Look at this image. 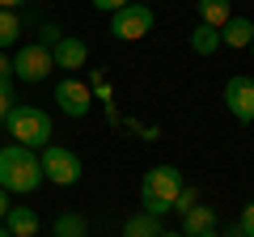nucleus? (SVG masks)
<instances>
[{
  "instance_id": "1",
  "label": "nucleus",
  "mask_w": 254,
  "mask_h": 237,
  "mask_svg": "<svg viewBox=\"0 0 254 237\" xmlns=\"http://www.w3.org/2000/svg\"><path fill=\"white\" fill-rule=\"evenodd\" d=\"M38 182H43V165H38L34 148H21V144L0 148V191L30 195V191H38Z\"/></svg>"
},
{
  "instance_id": "2",
  "label": "nucleus",
  "mask_w": 254,
  "mask_h": 237,
  "mask_svg": "<svg viewBox=\"0 0 254 237\" xmlns=\"http://www.w3.org/2000/svg\"><path fill=\"white\" fill-rule=\"evenodd\" d=\"M4 127H9V136H13V144H21V148H47L51 144V136H55V123H51V115H47L43 106H34V102H17V106L9 110V118H4Z\"/></svg>"
},
{
  "instance_id": "3",
  "label": "nucleus",
  "mask_w": 254,
  "mask_h": 237,
  "mask_svg": "<svg viewBox=\"0 0 254 237\" xmlns=\"http://www.w3.org/2000/svg\"><path fill=\"white\" fill-rule=\"evenodd\" d=\"M182 170L178 165H153V170L144 174V182H140V203H144V212H153V216H165V212L174 208V199H178L182 191Z\"/></svg>"
},
{
  "instance_id": "4",
  "label": "nucleus",
  "mask_w": 254,
  "mask_h": 237,
  "mask_svg": "<svg viewBox=\"0 0 254 237\" xmlns=\"http://www.w3.org/2000/svg\"><path fill=\"white\" fill-rule=\"evenodd\" d=\"M38 165H43V178L55 182V186H72V182H81V174H85L81 157L72 148H64V144H47L43 157H38Z\"/></svg>"
},
{
  "instance_id": "5",
  "label": "nucleus",
  "mask_w": 254,
  "mask_h": 237,
  "mask_svg": "<svg viewBox=\"0 0 254 237\" xmlns=\"http://www.w3.org/2000/svg\"><path fill=\"white\" fill-rule=\"evenodd\" d=\"M51 72H55L51 47H43V43H21L17 47V55H13V76H17V81L38 85V81H47Z\"/></svg>"
},
{
  "instance_id": "6",
  "label": "nucleus",
  "mask_w": 254,
  "mask_h": 237,
  "mask_svg": "<svg viewBox=\"0 0 254 237\" xmlns=\"http://www.w3.org/2000/svg\"><path fill=\"white\" fill-rule=\"evenodd\" d=\"M153 26H157V17H153V9L148 4H123L119 13H110V34L119 38V43H136V38H144V34H153Z\"/></svg>"
},
{
  "instance_id": "7",
  "label": "nucleus",
  "mask_w": 254,
  "mask_h": 237,
  "mask_svg": "<svg viewBox=\"0 0 254 237\" xmlns=\"http://www.w3.org/2000/svg\"><path fill=\"white\" fill-rule=\"evenodd\" d=\"M225 110L233 115V123H242V127L254 123V76L237 72V76L225 81Z\"/></svg>"
},
{
  "instance_id": "8",
  "label": "nucleus",
  "mask_w": 254,
  "mask_h": 237,
  "mask_svg": "<svg viewBox=\"0 0 254 237\" xmlns=\"http://www.w3.org/2000/svg\"><path fill=\"white\" fill-rule=\"evenodd\" d=\"M55 102H60L64 115L85 118L93 110V89H89V81H81V76H64V81L55 85Z\"/></svg>"
},
{
  "instance_id": "9",
  "label": "nucleus",
  "mask_w": 254,
  "mask_h": 237,
  "mask_svg": "<svg viewBox=\"0 0 254 237\" xmlns=\"http://www.w3.org/2000/svg\"><path fill=\"white\" fill-rule=\"evenodd\" d=\"M51 59H55V68H64V72H81L85 64H89V43L85 38H76V34H64L60 43L51 47Z\"/></svg>"
},
{
  "instance_id": "10",
  "label": "nucleus",
  "mask_w": 254,
  "mask_h": 237,
  "mask_svg": "<svg viewBox=\"0 0 254 237\" xmlns=\"http://www.w3.org/2000/svg\"><path fill=\"white\" fill-rule=\"evenodd\" d=\"M212 229H216V208L212 203H195V208L182 212V229H178L182 237H203Z\"/></svg>"
},
{
  "instance_id": "11",
  "label": "nucleus",
  "mask_w": 254,
  "mask_h": 237,
  "mask_svg": "<svg viewBox=\"0 0 254 237\" xmlns=\"http://www.w3.org/2000/svg\"><path fill=\"white\" fill-rule=\"evenodd\" d=\"M4 229H9L13 237H38V212L26 208V203H13V208L4 212Z\"/></svg>"
},
{
  "instance_id": "12",
  "label": "nucleus",
  "mask_w": 254,
  "mask_h": 237,
  "mask_svg": "<svg viewBox=\"0 0 254 237\" xmlns=\"http://www.w3.org/2000/svg\"><path fill=\"white\" fill-rule=\"evenodd\" d=\"M220 43L233 47V51H246V47L254 43V21L250 17H229L225 26H220Z\"/></svg>"
},
{
  "instance_id": "13",
  "label": "nucleus",
  "mask_w": 254,
  "mask_h": 237,
  "mask_svg": "<svg viewBox=\"0 0 254 237\" xmlns=\"http://www.w3.org/2000/svg\"><path fill=\"white\" fill-rule=\"evenodd\" d=\"M161 233H165V225L153 212H136V216L123 225V237H161Z\"/></svg>"
},
{
  "instance_id": "14",
  "label": "nucleus",
  "mask_w": 254,
  "mask_h": 237,
  "mask_svg": "<svg viewBox=\"0 0 254 237\" xmlns=\"http://www.w3.org/2000/svg\"><path fill=\"white\" fill-rule=\"evenodd\" d=\"M199 4V21L212 30H220L229 17H233V0H195Z\"/></svg>"
},
{
  "instance_id": "15",
  "label": "nucleus",
  "mask_w": 254,
  "mask_h": 237,
  "mask_svg": "<svg viewBox=\"0 0 254 237\" xmlns=\"http://www.w3.org/2000/svg\"><path fill=\"white\" fill-rule=\"evenodd\" d=\"M220 47H225V43H220V30L203 26V21L190 30V51H195V55H203V59H208V55H216Z\"/></svg>"
},
{
  "instance_id": "16",
  "label": "nucleus",
  "mask_w": 254,
  "mask_h": 237,
  "mask_svg": "<svg viewBox=\"0 0 254 237\" xmlns=\"http://www.w3.org/2000/svg\"><path fill=\"white\" fill-rule=\"evenodd\" d=\"M85 233H89V220L81 212H60L51 225V237H85Z\"/></svg>"
},
{
  "instance_id": "17",
  "label": "nucleus",
  "mask_w": 254,
  "mask_h": 237,
  "mask_svg": "<svg viewBox=\"0 0 254 237\" xmlns=\"http://www.w3.org/2000/svg\"><path fill=\"white\" fill-rule=\"evenodd\" d=\"M17 38H21V17L13 9H0V51H9Z\"/></svg>"
},
{
  "instance_id": "18",
  "label": "nucleus",
  "mask_w": 254,
  "mask_h": 237,
  "mask_svg": "<svg viewBox=\"0 0 254 237\" xmlns=\"http://www.w3.org/2000/svg\"><path fill=\"white\" fill-rule=\"evenodd\" d=\"M13 106H17V98H13V81H0V127H4V118H9Z\"/></svg>"
},
{
  "instance_id": "19",
  "label": "nucleus",
  "mask_w": 254,
  "mask_h": 237,
  "mask_svg": "<svg viewBox=\"0 0 254 237\" xmlns=\"http://www.w3.org/2000/svg\"><path fill=\"white\" fill-rule=\"evenodd\" d=\"M195 203H199V191H195V186H182V191H178V199H174V208H178V212H187V208H195Z\"/></svg>"
},
{
  "instance_id": "20",
  "label": "nucleus",
  "mask_w": 254,
  "mask_h": 237,
  "mask_svg": "<svg viewBox=\"0 0 254 237\" xmlns=\"http://www.w3.org/2000/svg\"><path fill=\"white\" fill-rule=\"evenodd\" d=\"M237 229H242V237H254V203H246L242 216H237Z\"/></svg>"
},
{
  "instance_id": "21",
  "label": "nucleus",
  "mask_w": 254,
  "mask_h": 237,
  "mask_svg": "<svg viewBox=\"0 0 254 237\" xmlns=\"http://www.w3.org/2000/svg\"><path fill=\"white\" fill-rule=\"evenodd\" d=\"M93 9H102V13H119L123 4H131V0H89Z\"/></svg>"
},
{
  "instance_id": "22",
  "label": "nucleus",
  "mask_w": 254,
  "mask_h": 237,
  "mask_svg": "<svg viewBox=\"0 0 254 237\" xmlns=\"http://www.w3.org/2000/svg\"><path fill=\"white\" fill-rule=\"evenodd\" d=\"M0 81H13V59L0 51Z\"/></svg>"
},
{
  "instance_id": "23",
  "label": "nucleus",
  "mask_w": 254,
  "mask_h": 237,
  "mask_svg": "<svg viewBox=\"0 0 254 237\" xmlns=\"http://www.w3.org/2000/svg\"><path fill=\"white\" fill-rule=\"evenodd\" d=\"M4 212H9V191H0V220H4Z\"/></svg>"
},
{
  "instance_id": "24",
  "label": "nucleus",
  "mask_w": 254,
  "mask_h": 237,
  "mask_svg": "<svg viewBox=\"0 0 254 237\" xmlns=\"http://www.w3.org/2000/svg\"><path fill=\"white\" fill-rule=\"evenodd\" d=\"M26 0H0V9H21Z\"/></svg>"
},
{
  "instance_id": "25",
  "label": "nucleus",
  "mask_w": 254,
  "mask_h": 237,
  "mask_svg": "<svg viewBox=\"0 0 254 237\" xmlns=\"http://www.w3.org/2000/svg\"><path fill=\"white\" fill-rule=\"evenodd\" d=\"M0 237H13V233H9V229H4V225H0Z\"/></svg>"
},
{
  "instance_id": "26",
  "label": "nucleus",
  "mask_w": 254,
  "mask_h": 237,
  "mask_svg": "<svg viewBox=\"0 0 254 237\" xmlns=\"http://www.w3.org/2000/svg\"><path fill=\"white\" fill-rule=\"evenodd\" d=\"M161 237H182V233H170V229H165V233H161Z\"/></svg>"
},
{
  "instance_id": "27",
  "label": "nucleus",
  "mask_w": 254,
  "mask_h": 237,
  "mask_svg": "<svg viewBox=\"0 0 254 237\" xmlns=\"http://www.w3.org/2000/svg\"><path fill=\"white\" fill-rule=\"evenodd\" d=\"M203 237H220V233H216V229H212V233H203Z\"/></svg>"
},
{
  "instance_id": "28",
  "label": "nucleus",
  "mask_w": 254,
  "mask_h": 237,
  "mask_svg": "<svg viewBox=\"0 0 254 237\" xmlns=\"http://www.w3.org/2000/svg\"><path fill=\"white\" fill-rule=\"evenodd\" d=\"M250 55H254V43H250Z\"/></svg>"
}]
</instances>
